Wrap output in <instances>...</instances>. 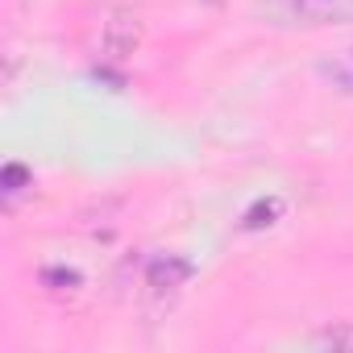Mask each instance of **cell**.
<instances>
[{
    "label": "cell",
    "instance_id": "7",
    "mask_svg": "<svg viewBox=\"0 0 353 353\" xmlns=\"http://www.w3.org/2000/svg\"><path fill=\"white\" fill-rule=\"evenodd\" d=\"M0 188H5V196H17L21 188H30V166L9 162L5 170H0Z\"/></svg>",
    "mask_w": 353,
    "mask_h": 353
},
{
    "label": "cell",
    "instance_id": "3",
    "mask_svg": "<svg viewBox=\"0 0 353 353\" xmlns=\"http://www.w3.org/2000/svg\"><path fill=\"white\" fill-rule=\"evenodd\" d=\"M192 274H196V266H192L188 258H179V254L154 258V262L145 266V283H150L154 291H174V287H183Z\"/></svg>",
    "mask_w": 353,
    "mask_h": 353
},
{
    "label": "cell",
    "instance_id": "5",
    "mask_svg": "<svg viewBox=\"0 0 353 353\" xmlns=\"http://www.w3.org/2000/svg\"><path fill=\"white\" fill-rule=\"evenodd\" d=\"M316 349H353V324H336V328H324L312 336Z\"/></svg>",
    "mask_w": 353,
    "mask_h": 353
},
{
    "label": "cell",
    "instance_id": "6",
    "mask_svg": "<svg viewBox=\"0 0 353 353\" xmlns=\"http://www.w3.org/2000/svg\"><path fill=\"white\" fill-rule=\"evenodd\" d=\"M324 75H328L332 83H341L345 92H353V50H345L341 59H332V63H324Z\"/></svg>",
    "mask_w": 353,
    "mask_h": 353
},
{
    "label": "cell",
    "instance_id": "8",
    "mask_svg": "<svg viewBox=\"0 0 353 353\" xmlns=\"http://www.w3.org/2000/svg\"><path fill=\"white\" fill-rule=\"evenodd\" d=\"M42 283H50V287H79L83 279H79V270H63V266H50V270H42Z\"/></svg>",
    "mask_w": 353,
    "mask_h": 353
},
{
    "label": "cell",
    "instance_id": "4",
    "mask_svg": "<svg viewBox=\"0 0 353 353\" xmlns=\"http://www.w3.org/2000/svg\"><path fill=\"white\" fill-rule=\"evenodd\" d=\"M279 216H283V200L270 196V200H258V204L241 216V229H245V233H258V229H270Z\"/></svg>",
    "mask_w": 353,
    "mask_h": 353
},
{
    "label": "cell",
    "instance_id": "1",
    "mask_svg": "<svg viewBox=\"0 0 353 353\" xmlns=\"http://www.w3.org/2000/svg\"><path fill=\"white\" fill-rule=\"evenodd\" d=\"M291 13L303 26H345L353 21V0H291Z\"/></svg>",
    "mask_w": 353,
    "mask_h": 353
},
{
    "label": "cell",
    "instance_id": "2",
    "mask_svg": "<svg viewBox=\"0 0 353 353\" xmlns=\"http://www.w3.org/2000/svg\"><path fill=\"white\" fill-rule=\"evenodd\" d=\"M104 54L108 59H129L137 46H141V21L129 17V13H117L108 26H104Z\"/></svg>",
    "mask_w": 353,
    "mask_h": 353
}]
</instances>
